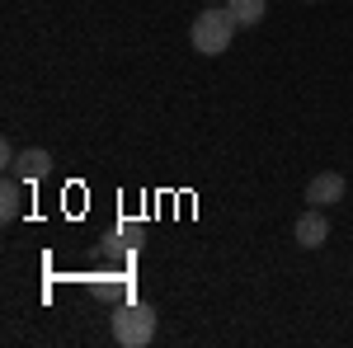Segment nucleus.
<instances>
[{"label": "nucleus", "mask_w": 353, "mask_h": 348, "mask_svg": "<svg viewBox=\"0 0 353 348\" xmlns=\"http://www.w3.org/2000/svg\"><path fill=\"white\" fill-rule=\"evenodd\" d=\"M10 174H19L24 184L48 179V174H52V151H43V146H28V151H19V161H14V170H10Z\"/></svg>", "instance_id": "obj_5"}, {"label": "nucleus", "mask_w": 353, "mask_h": 348, "mask_svg": "<svg viewBox=\"0 0 353 348\" xmlns=\"http://www.w3.org/2000/svg\"><path fill=\"white\" fill-rule=\"evenodd\" d=\"M231 38H236V19H231L226 5H208L189 28L193 52H203V57H221L226 48H231Z\"/></svg>", "instance_id": "obj_1"}, {"label": "nucleus", "mask_w": 353, "mask_h": 348, "mask_svg": "<svg viewBox=\"0 0 353 348\" xmlns=\"http://www.w3.org/2000/svg\"><path fill=\"white\" fill-rule=\"evenodd\" d=\"M14 161H19V151H14V146H10V141H0V165H5V174H10V170H14Z\"/></svg>", "instance_id": "obj_8"}, {"label": "nucleus", "mask_w": 353, "mask_h": 348, "mask_svg": "<svg viewBox=\"0 0 353 348\" xmlns=\"http://www.w3.org/2000/svg\"><path fill=\"white\" fill-rule=\"evenodd\" d=\"M344 193H349L344 174L325 170V174H316V179L306 184V203H311V207H334V203H344Z\"/></svg>", "instance_id": "obj_4"}, {"label": "nucleus", "mask_w": 353, "mask_h": 348, "mask_svg": "<svg viewBox=\"0 0 353 348\" xmlns=\"http://www.w3.org/2000/svg\"><path fill=\"white\" fill-rule=\"evenodd\" d=\"M208 5H226V0H208Z\"/></svg>", "instance_id": "obj_9"}, {"label": "nucleus", "mask_w": 353, "mask_h": 348, "mask_svg": "<svg viewBox=\"0 0 353 348\" xmlns=\"http://www.w3.org/2000/svg\"><path fill=\"white\" fill-rule=\"evenodd\" d=\"M19 184H24L19 174H5V184H0V216H5V221L19 216Z\"/></svg>", "instance_id": "obj_7"}, {"label": "nucleus", "mask_w": 353, "mask_h": 348, "mask_svg": "<svg viewBox=\"0 0 353 348\" xmlns=\"http://www.w3.org/2000/svg\"><path fill=\"white\" fill-rule=\"evenodd\" d=\"M306 5H316V0H306Z\"/></svg>", "instance_id": "obj_10"}, {"label": "nucleus", "mask_w": 353, "mask_h": 348, "mask_svg": "<svg viewBox=\"0 0 353 348\" xmlns=\"http://www.w3.org/2000/svg\"><path fill=\"white\" fill-rule=\"evenodd\" d=\"M292 240H297L301 249H321V245L330 240V216H325V207H306V212L297 216V226H292Z\"/></svg>", "instance_id": "obj_3"}, {"label": "nucleus", "mask_w": 353, "mask_h": 348, "mask_svg": "<svg viewBox=\"0 0 353 348\" xmlns=\"http://www.w3.org/2000/svg\"><path fill=\"white\" fill-rule=\"evenodd\" d=\"M226 10H231V19H236V28H254L259 19H264L269 0H226Z\"/></svg>", "instance_id": "obj_6"}, {"label": "nucleus", "mask_w": 353, "mask_h": 348, "mask_svg": "<svg viewBox=\"0 0 353 348\" xmlns=\"http://www.w3.org/2000/svg\"><path fill=\"white\" fill-rule=\"evenodd\" d=\"M156 339V311L146 301H128L113 311V344L123 348H146Z\"/></svg>", "instance_id": "obj_2"}]
</instances>
